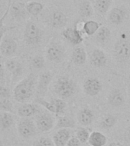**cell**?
I'll list each match as a JSON object with an SVG mask.
<instances>
[{
    "label": "cell",
    "instance_id": "6da1fadb",
    "mask_svg": "<svg viewBox=\"0 0 130 146\" xmlns=\"http://www.w3.org/2000/svg\"><path fill=\"white\" fill-rule=\"evenodd\" d=\"M36 84V78L31 73L27 77L16 84L13 89L14 99L19 103H24L29 100L34 94Z\"/></svg>",
    "mask_w": 130,
    "mask_h": 146
},
{
    "label": "cell",
    "instance_id": "7a4b0ae2",
    "mask_svg": "<svg viewBox=\"0 0 130 146\" xmlns=\"http://www.w3.org/2000/svg\"><path fill=\"white\" fill-rule=\"evenodd\" d=\"M76 85L73 80L67 76L57 78L55 85V91L61 99L71 98L75 94Z\"/></svg>",
    "mask_w": 130,
    "mask_h": 146
},
{
    "label": "cell",
    "instance_id": "3957f363",
    "mask_svg": "<svg viewBox=\"0 0 130 146\" xmlns=\"http://www.w3.org/2000/svg\"><path fill=\"white\" fill-rule=\"evenodd\" d=\"M42 38L41 30L35 23L28 21L24 31V39L28 45L35 46L40 43Z\"/></svg>",
    "mask_w": 130,
    "mask_h": 146
},
{
    "label": "cell",
    "instance_id": "277c9868",
    "mask_svg": "<svg viewBox=\"0 0 130 146\" xmlns=\"http://www.w3.org/2000/svg\"><path fill=\"white\" fill-rule=\"evenodd\" d=\"M36 124L29 118L22 119L18 123V132L24 139H30L36 134Z\"/></svg>",
    "mask_w": 130,
    "mask_h": 146
},
{
    "label": "cell",
    "instance_id": "5b68a950",
    "mask_svg": "<svg viewBox=\"0 0 130 146\" xmlns=\"http://www.w3.org/2000/svg\"><path fill=\"white\" fill-rule=\"evenodd\" d=\"M115 59L119 62H125L130 59V43L125 40H119L114 46Z\"/></svg>",
    "mask_w": 130,
    "mask_h": 146
},
{
    "label": "cell",
    "instance_id": "8992f818",
    "mask_svg": "<svg viewBox=\"0 0 130 146\" xmlns=\"http://www.w3.org/2000/svg\"><path fill=\"white\" fill-rule=\"evenodd\" d=\"M35 124L39 131L47 132L53 129L55 125V119L51 114L48 113H41L37 116Z\"/></svg>",
    "mask_w": 130,
    "mask_h": 146
},
{
    "label": "cell",
    "instance_id": "52a82bcc",
    "mask_svg": "<svg viewBox=\"0 0 130 146\" xmlns=\"http://www.w3.org/2000/svg\"><path fill=\"white\" fill-rule=\"evenodd\" d=\"M46 56L48 60L53 62H60L64 59V49L61 44L53 43L47 49Z\"/></svg>",
    "mask_w": 130,
    "mask_h": 146
},
{
    "label": "cell",
    "instance_id": "ba28073f",
    "mask_svg": "<svg viewBox=\"0 0 130 146\" xmlns=\"http://www.w3.org/2000/svg\"><path fill=\"white\" fill-rule=\"evenodd\" d=\"M17 49L18 43L11 36H5L0 44V52L4 56H11L15 53Z\"/></svg>",
    "mask_w": 130,
    "mask_h": 146
},
{
    "label": "cell",
    "instance_id": "9c48e42d",
    "mask_svg": "<svg viewBox=\"0 0 130 146\" xmlns=\"http://www.w3.org/2000/svg\"><path fill=\"white\" fill-rule=\"evenodd\" d=\"M84 90L87 95L96 96L102 91V84L96 78H87L84 83Z\"/></svg>",
    "mask_w": 130,
    "mask_h": 146
},
{
    "label": "cell",
    "instance_id": "30bf717a",
    "mask_svg": "<svg viewBox=\"0 0 130 146\" xmlns=\"http://www.w3.org/2000/svg\"><path fill=\"white\" fill-rule=\"evenodd\" d=\"M52 78V75L51 72H44L41 73L38 78V88H37V98H42L48 91V85Z\"/></svg>",
    "mask_w": 130,
    "mask_h": 146
},
{
    "label": "cell",
    "instance_id": "8fae6325",
    "mask_svg": "<svg viewBox=\"0 0 130 146\" xmlns=\"http://www.w3.org/2000/svg\"><path fill=\"white\" fill-rule=\"evenodd\" d=\"M5 67L11 73L12 80H15L20 77L23 73V66L16 59H9L5 62Z\"/></svg>",
    "mask_w": 130,
    "mask_h": 146
},
{
    "label": "cell",
    "instance_id": "7c38bea8",
    "mask_svg": "<svg viewBox=\"0 0 130 146\" xmlns=\"http://www.w3.org/2000/svg\"><path fill=\"white\" fill-rule=\"evenodd\" d=\"M62 35L67 40L73 45H78L83 42V36L81 32L77 28H67L62 31Z\"/></svg>",
    "mask_w": 130,
    "mask_h": 146
},
{
    "label": "cell",
    "instance_id": "4fadbf2b",
    "mask_svg": "<svg viewBox=\"0 0 130 146\" xmlns=\"http://www.w3.org/2000/svg\"><path fill=\"white\" fill-rule=\"evenodd\" d=\"M39 112V108L34 104H24L18 108L17 113L20 117L29 118L31 116L36 115Z\"/></svg>",
    "mask_w": 130,
    "mask_h": 146
},
{
    "label": "cell",
    "instance_id": "5bb4252c",
    "mask_svg": "<svg viewBox=\"0 0 130 146\" xmlns=\"http://www.w3.org/2000/svg\"><path fill=\"white\" fill-rule=\"evenodd\" d=\"M90 61L94 66L102 68L106 65L107 58L103 51L100 49H95L92 52L91 56H90Z\"/></svg>",
    "mask_w": 130,
    "mask_h": 146
},
{
    "label": "cell",
    "instance_id": "9a60e30c",
    "mask_svg": "<svg viewBox=\"0 0 130 146\" xmlns=\"http://www.w3.org/2000/svg\"><path fill=\"white\" fill-rule=\"evenodd\" d=\"M71 139V132L67 129H58L53 135V141L55 146H66L69 139Z\"/></svg>",
    "mask_w": 130,
    "mask_h": 146
},
{
    "label": "cell",
    "instance_id": "2e32d148",
    "mask_svg": "<svg viewBox=\"0 0 130 146\" xmlns=\"http://www.w3.org/2000/svg\"><path fill=\"white\" fill-rule=\"evenodd\" d=\"M94 113L87 107L80 110L77 114V119L80 124L83 125H90L94 120Z\"/></svg>",
    "mask_w": 130,
    "mask_h": 146
},
{
    "label": "cell",
    "instance_id": "e0dca14e",
    "mask_svg": "<svg viewBox=\"0 0 130 146\" xmlns=\"http://www.w3.org/2000/svg\"><path fill=\"white\" fill-rule=\"evenodd\" d=\"M10 12L15 19H23L26 17L27 10L26 7L20 2H14L10 7Z\"/></svg>",
    "mask_w": 130,
    "mask_h": 146
},
{
    "label": "cell",
    "instance_id": "ac0fdd59",
    "mask_svg": "<svg viewBox=\"0 0 130 146\" xmlns=\"http://www.w3.org/2000/svg\"><path fill=\"white\" fill-rule=\"evenodd\" d=\"M107 142V139L102 132L94 131L90 133L88 143L91 146H104Z\"/></svg>",
    "mask_w": 130,
    "mask_h": 146
},
{
    "label": "cell",
    "instance_id": "d6986e66",
    "mask_svg": "<svg viewBox=\"0 0 130 146\" xmlns=\"http://www.w3.org/2000/svg\"><path fill=\"white\" fill-rule=\"evenodd\" d=\"M108 100H109L110 104L112 105V107H118L124 104L125 98H124L123 94L122 93L121 91L115 89L110 92Z\"/></svg>",
    "mask_w": 130,
    "mask_h": 146
},
{
    "label": "cell",
    "instance_id": "ffe728a7",
    "mask_svg": "<svg viewBox=\"0 0 130 146\" xmlns=\"http://www.w3.org/2000/svg\"><path fill=\"white\" fill-rule=\"evenodd\" d=\"M125 15H126V13L123 11V9L115 8L110 11L109 15V20L110 22H112L114 25H120L123 22Z\"/></svg>",
    "mask_w": 130,
    "mask_h": 146
},
{
    "label": "cell",
    "instance_id": "44dd1931",
    "mask_svg": "<svg viewBox=\"0 0 130 146\" xmlns=\"http://www.w3.org/2000/svg\"><path fill=\"white\" fill-rule=\"evenodd\" d=\"M72 60L78 66H81L87 61V53L83 47H77L72 52Z\"/></svg>",
    "mask_w": 130,
    "mask_h": 146
},
{
    "label": "cell",
    "instance_id": "7402d4cb",
    "mask_svg": "<svg viewBox=\"0 0 130 146\" xmlns=\"http://www.w3.org/2000/svg\"><path fill=\"white\" fill-rule=\"evenodd\" d=\"M51 23L54 27L59 28L64 27L67 23V18L61 11H55L51 18Z\"/></svg>",
    "mask_w": 130,
    "mask_h": 146
},
{
    "label": "cell",
    "instance_id": "603a6c76",
    "mask_svg": "<svg viewBox=\"0 0 130 146\" xmlns=\"http://www.w3.org/2000/svg\"><path fill=\"white\" fill-rule=\"evenodd\" d=\"M14 123L13 115L11 113L2 112L0 113V128L3 130L9 129Z\"/></svg>",
    "mask_w": 130,
    "mask_h": 146
},
{
    "label": "cell",
    "instance_id": "cb8c5ba5",
    "mask_svg": "<svg viewBox=\"0 0 130 146\" xmlns=\"http://www.w3.org/2000/svg\"><path fill=\"white\" fill-rule=\"evenodd\" d=\"M75 122L73 119L69 117V116H61L58 119L56 129H68V128H74L75 127Z\"/></svg>",
    "mask_w": 130,
    "mask_h": 146
},
{
    "label": "cell",
    "instance_id": "d4e9b609",
    "mask_svg": "<svg viewBox=\"0 0 130 146\" xmlns=\"http://www.w3.org/2000/svg\"><path fill=\"white\" fill-rule=\"evenodd\" d=\"M100 29V25L94 21H87L83 25V31L88 36H92Z\"/></svg>",
    "mask_w": 130,
    "mask_h": 146
},
{
    "label": "cell",
    "instance_id": "484cf974",
    "mask_svg": "<svg viewBox=\"0 0 130 146\" xmlns=\"http://www.w3.org/2000/svg\"><path fill=\"white\" fill-rule=\"evenodd\" d=\"M26 10L28 13L31 14L32 15L37 16L41 13V11L43 10V5L41 4L40 2H31L26 5Z\"/></svg>",
    "mask_w": 130,
    "mask_h": 146
},
{
    "label": "cell",
    "instance_id": "4316f807",
    "mask_svg": "<svg viewBox=\"0 0 130 146\" xmlns=\"http://www.w3.org/2000/svg\"><path fill=\"white\" fill-rule=\"evenodd\" d=\"M110 29L106 27H102L98 30L96 32V40L101 43H103L110 39Z\"/></svg>",
    "mask_w": 130,
    "mask_h": 146
},
{
    "label": "cell",
    "instance_id": "83f0119b",
    "mask_svg": "<svg viewBox=\"0 0 130 146\" xmlns=\"http://www.w3.org/2000/svg\"><path fill=\"white\" fill-rule=\"evenodd\" d=\"M51 102L55 106V110H56L55 114L57 116L64 113L65 109H66V103L64 102V100L62 99H59V98H55V99H51Z\"/></svg>",
    "mask_w": 130,
    "mask_h": 146
},
{
    "label": "cell",
    "instance_id": "f1b7e54d",
    "mask_svg": "<svg viewBox=\"0 0 130 146\" xmlns=\"http://www.w3.org/2000/svg\"><path fill=\"white\" fill-rule=\"evenodd\" d=\"M117 123V117L112 115H106L101 122V126L103 129H110Z\"/></svg>",
    "mask_w": 130,
    "mask_h": 146
},
{
    "label": "cell",
    "instance_id": "f546056e",
    "mask_svg": "<svg viewBox=\"0 0 130 146\" xmlns=\"http://www.w3.org/2000/svg\"><path fill=\"white\" fill-rule=\"evenodd\" d=\"M76 135H77L76 137L80 140V141L82 144L86 143L87 141H88L90 133L89 130L86 129V128H80L77 131Z\"/></svg>",
    "mask_w": 130,
    "mask_h": 146
},
{
    "label": "cell",
    "instance_id": "4dcf8cb0",
    "mask_svg": "<svg viewBox=\"0 0 130 146\" xmlns=\"http://www.w3.org/2000/svg\"><path fill=\"white\" fill-rule=\"evenodd\" d=\"M110 0H96V7L98 11L102 15L107 12L110 6Z\"/></svg>",
    "mask_w": 130,
    "mask_h": 146
},
{
    "label": "cell",
    "instance_id": "1f68e13d",
    "mask_svg": "<svg viewBox=\"0 0 130 146\" xmlns=\"http://www.w3.org/2000/svg\"><path fill=\"white\" fill-rule=\"evenodd\" d=\"M80 15L83 17H90L93 15V8L89 2L85 1L80 5Z\"/></svg>",
    "mask_w": 130,
    "mask_h": 146
},
{
    "label": "cell",
    "instance_id": "d6a6232c",
    "mask_svg": "<svg viewBox=\"0 0 130 146\" xmlns=\"http://www.w3.org/2000/svg\"><path fill=\"white\" fill-rule=\"evenodd\" d=\"M0 110L13 113V104L9 99H0Z\"/></svg>",
    "mask_w": 130,
    "mask_h": 146
},
{
    "label": "cell",
    "instance_id": "836d02e7",
    "mask_svg": "<svg viewBox=\"0 0 130 146\" xmlns=\"http://www.w3.org/2000/svg\"><path fill=\"white\" fill-rule=\"evenodd\" d=\"M34 102L36 103V104H41L45 109L48 110V111L51 112L53 113H56L55 106H54V104L51 101H47V100H45L42 98H36V99L34 100Z\"/></svg>",
    "mask_w": 130,
    "mask_h": 146
},
{
    "label": "cell",
    "instance_id": "e575fe53",
    "mask_svg": "<svg viewBox=\"0 0 130 146\" xmlns=\"http://www.w3.org/2000/svg\"><path fill=\"white\" fill-rule=\"evenodd\" d=\"M32 146H55V145L50 138L40 137L33 142Z\"/></svg>",
    "mask_w": 130,
    "mask_h": 146
},
{
    "label": "cell",
    "instance_id": "d590c367",
    "mask_svg": "<svg viewBox=\"0 0 130 146\" xmlns=\"http://www.w3.org/2000/svg\"><path fill=\"white\" fill-rule=\"evenodd\" d=\"M32 66L35 68H42L44 66V59L42 56H36L32 60Z\"/></svg>",
    "mask_w": 130,
    "mask_h": 146
},
{
    "label": "cell",
    "instance_id": "8d00e7d4",
    "mask_svg": "<svg viewBox=\"0 0 130 146\" xmlns=\"http://www.w3.org/2000/svg\"><path fill=\"white\" fill-rule=\"evenodd\" d=\"M11 96L10 89L0 84V99H9Z\"/></svg>",
    "mask_w": 130,
    "mask_h": 146
},
{
    "label": "cell",
    "instance_id": "74e56055",
    "mask_svg": "<svg viewBox=\"0 0 130 146\" xmlns=\"http://www.w3.org/2000/svg\"><path fill=\"white\" fill-rule=\"evenodd\" d=\"M14 27H8V26H3L2 27H0V44L2 43V40L4 38V36L7 31L13 29Z\"/></svg>",
    "mask_w": 130,
    "mask_h": 146
},
{
    "label": "cell",
    "instance_id": "f35d334b",
    "mask_svg": "<svg viewBox=\"0 0 130 146\" xmlns=\"http://www.w3.org/2000/svg\"><path fill=\"white\" fill-rule=\"evenodd\" d=\"M80 144H81V142L77 137H72L69 139L66 146H80Z\"/></svg>",
    "mask_w": 130,
    "mask_h": 146
},
{
    "label": "cell",
    "instance_id": "ab89813d",
    "mask_svg": "<svg viewBox=\"0 0 130 146\" xmlns=\"http://www.w3.org/2000/svg\"><path fill=\"white\" fill-rule=\"evenodd\" d=\"M9 9H10V2H9V6H8V8H7V10L5 11V14L2 16V17H1V18H0V27H2L3 26H5L4 21H5V17H6L7 15H8V13H9Z\"/></svg>",
    "mask_w": 130,
    "mask_h": 146
},
{
    "label": "cell",
    "instance_id": "60d3db41",
    "mask_svg": "<svg viewBox=\"0 0 130 146\" xmlns=\"http://www.w3.org/2000/svg\"><path fill=\"white\" fill-rule=\"evenodd\" d=\"M5 77V68L4 66L0 63V82H2V79Z\"/></svg>",
    "mask_w": 130,
    "mask_h": 146
},
{
    "label": "cell",
    "instance_id": "b9f144b4",
    "mask_svg": "<svg viewBox=\"0 0 130 146\" xmlns=\"http://www.w3.org/2000/svg\"><path fill=\"white\" fill-rule=\"evenodd\" d=\"M109 146H123L122 144L119 143V142H112L109 145Z\"/></svg>",
    "mask_w": 130,
    "mask_h": 146
},
{
    "label": "cell",
    "instance_id": "7bdbcfd3",
    "mask_svg": "<svg viewBox=\"0 0 130 146\" xmlns=\"http://www.w3.org/2000/svg\"><path fill=\"white\" fill-rule=\"evenodd\" d=\"M128 136H129V139H130V125L128 128Z\"/></svg>",
    "mask_w": 130,
    "mask_h": 146
},
{
    "label": "cell",
    "instance_id": "ee69618b",
    "mask_svg": "<svg viewBox=\"0 0 130 146\" xmlns=\"http://www.w3.org/2000/svg\"><path fill=\"white\" fill-rule=\"evenodd\" d=\"M0 146H3V145H2V142L1 140H0Z\"/></svg>",
    "mask_w": 130,
    "mask_h": 146
},
{
    "label": "cell",
    "instance_id": "f6af8a7d",
    "mask_svg": "<svg viewBox=\"0 0 130 146\" xmlns=\"http://www.w3.org/2000/svg\"><path fill=\"white\" fill-rule=\"evenodd\" d=\"M9 2H11V0H9Z\"/></svg>",
    "mask_w": 130,
    "mask_h": 146
}]
</instances>
